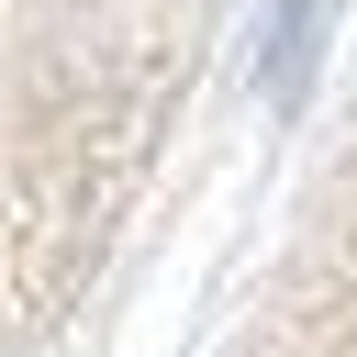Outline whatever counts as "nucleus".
Segmentation results:
<instances>
[{"label":"nucleus","instance_id":"obj_1","mask_svg":"<svg viewBox=\"0 0 357 357\" xmlns=\"http://www.w3.org/2000/svg\"><path fill=\"white\" fill-rule=\"evenodd\" d=\"M223 0H0V335L112 245Z\"/></svg>","mask_w":357,"mask_h":357}]
</instances>
